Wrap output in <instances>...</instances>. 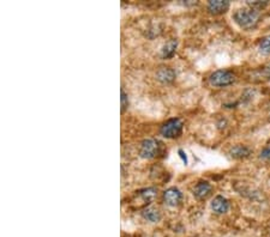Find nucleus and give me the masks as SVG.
Instances as JSON below:
<instances>
[{
	"label": "nucleus",
	"mask_w": 270,
	"mask_h": 237,
	"mask_svg": "<svg viewBox=\"0 0 270 237\" xmlns=\"http://www.w3.org/2000/svg\"><path fill=\"white\" fill-rule=\"evenodd\" d=\"M260 11L246 7V9H239L233 13V21L236 22L239 28L244 30H252L260 23Z\"/></svg>",
	"instance_id": "f257e3e1"
},
{
	"label": "nucleus",
	"mask_w": 270,
	"mask_h": 237,
	"mask_svg": "<svg viewBox=\"0 0 270 237\" xmlns=\"http://www.w3.org/2000/svg\"><path fill=\"white\" fill-rule=\"evenodd\" d=\"M237 77L228 70H217L209 76V84L215 88H226L236 83Z\"/></svg>",
	"instance_id": "f03ea898"
},
{
	"label": "nucleus",
	"mask_w": 270,
	"mask_h": 237,
	"mask_svg": "<svg viewBox=\"0 0 270 237\" xmlns=\"http://www.w3.org/2000/svg\"><path fill=\"white\" fill-rule=\"evenodd\" d=\"M182 127H184V124H182L181 119L179 118L168 119L167 121L161 126L160 134L167 139L178 138L179 135L181 134Z\"/></svg>",
	"instance_id": "7ed1b4c3"
},
{
	"label": "nucleus",
	"mask_w": 270,
	"mask_h": 237,
	"mask_svg": "<svg viewBox=\"0 0 270 237\" xmlns=\"http://www.w3.org/2000/svg\"><path fill=\"white\" fill-rule=\"evenodd\" d=\"M161 151V143L157 139L148 138L144 139L141 144L140 156L144 159H152L157 157Z\"/></svg>",
	"instance_id": "20e7f679"
},
{
	"label": "nucleus",
	"mask_w": 270,
	"mask_h": 237,
	"mask_svg": "<svg viewBox=\"0 0 270 237\" xmlns=\"http://www.w3.org/2000/svg\"><path fill=\"white\" fill-rule=\"evenodd\" d=\"M163 200H165L166 205L170 208H177L182 201L181 190L177 187H170L163 192Z\"/></svg>",
	"instance_id": "39448f33"
},
{
	"label": "nucleus",
	"mask_w": 270,
	"mask_h": 237,
	"mask_svg": "<svg viewBox=\"0 0 270 237\" xmlns=\"http://www.w3.org/2000/svg\"><path fill=\"white\" fill-rule=\"evenodd\" d=\"M230 5L231 2L228 0H211L207 5V9H208L209 13L217 16L227 12V10L230 9Z\"/></svg>",
	"instance_id": "423d86ee"
},
{
	"label": "nucleus",
	"mask_w": 270,
	"mask_h": 237,
	"mask_svg": "<svg viewBox=\"0 0 270 237\" xmlns=\"http://www.w3.org/2000/svg\"><path fill=\"white\" fill-rule=\"evenodd\" d=\"M210 206H211V210L216 214H225L230 210V201L225 197H222V195H217V197L212 199Z\"/></svg>",
	"instance_id": "0eeeda50"
},
{
	"label": "nucleus",
	"mask_w": 270,
	"mask_h": 237,
	"mask_svg": "<svg viewBox=\"0 0 270 237\" xmlns=\"http://www.w3.org/2000/svg\"><path fill=\"white\" fill-rule=\"evenodd\" d=\"M211 190L212 186L208 181H200L198 184H196L195 187H193L192 193L193 195H195V198H197L198 200H203V199L209 197Z\"/></svg>",
	"instance_id": "6e6552de"
},
{
	"label": "nucleus",
	"mask_w": 270,
	"mask_h": 237,
	"mask_svg": "<svg viewBox=\"0 0 270 237\" xmlns=\"http://www.w3.org/2000/svg\"><path fill=\"white\" fill-rule=\"evenodd\" d=\"M177 73L171 67H161L156 72V79L162 84H170L176 80Z\"/></svg>",
	"instance_id": "1a4fd4ad"
},
{
	"label": "nucleus",
	"mask_w": 270,
	"mask_h": 237,
	"mask_svg": "<svg viewBox=\"0 0 270 237\" xmlns=\"http://www.w3.org/2000/svg\"><path fill=\"white\" fill-rule=\"evenodd\" d=\"M177 48H178V41L176 39H172L163 45L162 50H161V56L163 59H171L176 54Z\"/></svg>",
	"instance_id": "9d476101"
},
{
	"label": "nucleus",
	"mask_w": 270,
	"mask_h": 237,
	"mask_svg": "<svg viewBox=\"0 0 270 237\" xmlns=\"http://www.w3.org/2000/svg\"><path fill=\"white\" fill-rule=\"evenodd\" d=\"M142 217L150 223H159L161 220V213L159 210L154 208H147L142 211Z\"/></svg>",
	"instance_id": "9b49d317"
},
{
	"label": "nucleus",
	"mask_w": 270,
	"mask_h": 237,
	"mask_svg": "<svg viewBox=\"0 0 270 237\" xmlns=\"http://www.w3.org/2000/svg\"><path fill=\"white\" fill-rule=\"evenodd\" d=\"M231 156L233 158H245L249 157L251 155V150L247 146L244 145H237L231 150Z\"/></svg>",
	"instance_id": "f8f14e48"
},
{
	"label": "nucleus",
	"mask_w": 270,
	"mask_h": 237,
	"mask_svg": "<svg viewBox=\"0 0 270 237\" xmlns=\"http://www.w3.org/2000/svg\"><path fill=\"white\" fill-rule=\"evenodd\" d=\"M140 197L143 199L144 201H152L157 195V189L155 187H148L144 188V189H141L138 192Z\"/></svg>",
	"instance_id": "ddd939ff"
},
{
	"label": "nucleus",
	"mask_w": 270,
	"mask_h": 237,
	"mask_svg": "<svg viewBox=\"0 0 270 237\" xmlns=\"http://www.w3.org/2000/svg\"><path fill=\"white\" fill-rule=\"evenodd\" d=\"M258 51H260V53L263 54V55H268V54H270V35L263 37V39L261 40L260 46H258Z\"/></svg>",
	"instance_id": "4468645a"
},
{
	"label": "nucleus",
	"mask_w": 270,
	"mask_h": 237,
	"mask_svg": "<svg viewBox=\"0 0 270 237\" xmlns=\"http://www.w3.org/2000/svg\"><path fill=\"white\" fill-rule=\"evenodd\" d=\"M120 105H121V113H124L129 108V96L124 91V89H121V91H120Z\"/></svg>",
	"instance_id": "2eb2a0df"
},
{
	"label": "nucleus",
	"mask_w": 270,
	"mask_h": 237,
	"mask_svg": "<svg viewBox=\"0 0 270 237\" xmlns=\"http://www.w3.org/2000/svg\"><path fill=\"white\" fill-rule=\"evenodd\" d=\"M268 4L269 1H247V5H249L250 7H252V9L257 11H260L263 9V7H266Z\"/></svg>",
	"instance_id": "dca6fc26"
},
{
	"label": "nucleus",
	"mask_w": 270,
	"mask_h": 237,
	"mask_svg": "<svg viewBox=\"0 0 270 237\" xmlns=\"http://www.w3.org/2000/svg\"><path fill=\"white\" fill-rule=\"evenodd\" d=\"M261 77H263L267 80H270V62L267 64L261 71Z\"/></svg>",
	"instance_id": "f3484780"
},
{
	"label": "nucleus",
	"mask_w": 270,
	"mask_h": 237,
	"mask_svg": "<svg viewBox=\"0 0 270 237\" xmlns=\"http://www.w3.org/2000/svg\"><path fill=\"white\" fill-rule=\"evenodd\" d=\"M178 156H179L180 159H181V162L184 163V165L189 164V158H187L186 152H185L184 150H181V149L178 150Z\"/></svg>",
	"instance_id": "a211bd4d"
},
{
	"label": "nucleus",
	"mask_w": 270,
	"mask_h": 237,
	"mask_svg": "<svg viewBox=\"0 0 270 237\" xmlns=\"http://www.w3.org/2000/svg\"><path fill=\"white\" fill-rule=\"evenodd\" d=\"M261 158H264V159L270 160V148H266L263 151L261 152Z\"/></svg>",
	"instance_id": "6ab92c4d"
}]
</instances>
